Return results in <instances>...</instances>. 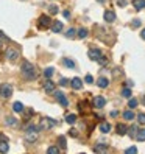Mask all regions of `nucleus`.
I'll use <instances>...</instances> for the list:
<instances>
[{
  "label": "nucleus",
  "instance_id": "1",
  "mask_svg": "<svg viewBox=\"0 0 145 154\" xmlns=\"http://www.w3.org/2000/svg\"><path fill=\"white\" fill-rule=\"evenodd\" d=\"M22 75L27 80H34L38 76V72H36V69H34V66L31 64V62L25 61L22 64Z\"/></svg>",
  "mask_w": 145,
  "mask_h": 154
},
{
  "label": "nucleus",
  "instance_id": "2",
  "mask_svg": "<svg viewBox=\"0 0 145 154\" xmlns=\"http://www.w3.org/2000/svg\"><path fill=\"white\" fill-rule=\"evenodd\" d=\"M38 132H39V126H34V125H30L27 126V132H25V140L28 143H33L38 140Z\"/></svg>",
  "mask_w": 145,
  "mask_h": 154
},
{
  "label": "nucleus",
  "instance_id": "3",
  "mask_svg": "<svg viewBox=\"0 0 145 154\" xmlns=\"http://www.w3.org/2000/svg\"><path fill=\"white\" fill-rule=\"evenodd\" d=\"M87 55H89V58H91L92 61H98L100 64H105L106 62V58L103 56V53L98 50V48H91Z\"/></svg>",
  "mask_w": 145,
  "mask_h": 154
},
{
  "label": "nucleus",
  "instance_id": "4",
  "mask_svg": "<svg viewBox=\"0 0 145 154\" xmlns=\"http://www.w3.org/2000/svg\"><path fill=\"white\" fill-rule=\"evenodd\" d=\"M13 95V86L11 84H2V86H0V97L2 98H10Z\"/></svg>",
  "mask_w": 145,
  "mask_h": 154
},
{
  "label": "nucleus",
  "instance_id": "5",
  "mask_svg": "<svg viewBox=\"0 0 145 154\" xmlns=\"http://www.w3.org/2000/svg\"><path fill=\"white\" fill-rule=\"evenodd\" d=\"M56 125V122L53 120V118H48V117H45V118H42L41 120V125H39V129H50V128H53V126Z\"/></svg>",
  "mask_w": 145,
  "mask_h": 154
},
{
  "label": "nucleus",
  "instance_id": "6",
  "mask_svg": "<svg viewBox=\"0 0 145 154\" xmlns=\"http://www.w3.org/2000/svg\"><path fill=\"white\" fill-rule=\"evenodd\" d=\"M105 104H106V98H105V97L97 95V97L94 98V108L101 109V108H105Z\"/></svg>",
  "mask_w": 145,
  "mask_h": 154
},
{
  "label": "nucleus",
  "instance_id": "7",
  "mask_svg": "<svg viewBox=\"0 0 145 154\" xmlns=\"http://www.w3.org/2000/svg\"><path fill=\"white\" fill-rule=\"evenodd\" d=\"M52 25V19L45 16V14H42V16L39 17V28H48Z\"/></svg>",
  "mask_w": 145,
  "mask_h": 154
},
{
  "label": "nucleus",
  "instance_id": "8",
  "mask_svg": "<svg viewBox=\"0 0 145 154\" xmlns=\"http://www.w3.org/2000/svg\"><path fill=\"white\" fill-rule=\"evenodd\" d=\"M55 98H56V100L59 101V104L63 108H67V104H69V100L66 98V95L63 94V92H55Z\"/></svg>",
  "mask_w": 145,
  "mask_h": 154
},
{
  "label": "nucleus",
  "instance_id": "9",
  "mask_svg": "<svg viewBox=\"0 0 145 154\" xmlns=\"http://www.w3.org/2000/svg\"><path fill=\"white\" fill-rule=\"evenodd\" d=\"M5 56H6L10 61H16V59L19 58V52L16 50V48H8V50L5 52Z\"/></svg>",
  "mask_w": 145,
  "mask_h": 154
},
{
  "label": "nucleus",
  "instance_id": "10",
  "mask_svg": "<svg viewBox=\"0 0 145 154\" xmlns=\"http://www.w3.org/2000/svg\"><path fill=\"white\" fill-rule=\"evenodd\" d=\"M105 20H106L108 24H112L114 20H115V13H114V11H111V10L105 11Z\"/></svg>",
  "mask_w": 145,
  "mask_h": 154
},
{
  "label": "nucleus",
  "instance_id": "11",
  "mask_svg": "<svg viewBox=\"0 0 145 154\" xmlns=\"http://www.w3.org/2000/svg\"><path fill=\"white\" fill-rule=\"evenodd\" d=\"M52 31L53 33H59L61 30H63V22H59V20H55V22H52Z\"/></svg>",
  "mask_w": 145,
  "mask_h": 154
},
{
  "label": "nucleus",
  "instance_id": "12",
  "mask_svg": "<svg viewBox=\"0 0 145 154\" xmlns=\"http://www.w3.org/2000/svg\"><path fill=\"white\" fill-rule=\"evenodd\" d=\"M70 86H72L75 90H80V89L83 87V81H81L80 78H77V76H75V78L70 81Z\"/></svg>",
  "mask_w": 145,
  "mask_h": 154
},
{
  "label": "nucleus",
  "instance_id": "13",
  "mask_svg": "<svg viewBox=\"0 0 145 154\" xmlns=\"http://www.w3.org/2000/svg\"><path fill=\"white\" fill-rule=\"evenodd\" d=\"M97 86H98L100 89H106V87L109 86V81H108V78H105V76H101V78H98V80H97Z\"/></svg>",
  "mask_w": 145,
  "mask_h": 154
},
{
  "label": "nucleus",
  "instance_id": "14",
  "mask_svg": "<svg viewBox=\"0 0 145 154\" xmlns=\"http://www.w3.org/2000/svg\"><path fill=\"white\" fill-rule=\"evenodd\" d=\"M44 90L45 92H53L55 90V83L50 81V78H47V81L44 83Z\"/></svg>",
  "mask_w": 145,
  "mask_h": 154
},
{
  "label": "nucleus",
  "instance_id": "15",
  "mask_svg": "<svg viewBox=\"0 0 145 154\" xmlns=\"http://www.w3.org/2000/svg\"><path fill=\"white\" fill-rule=\"evenodd\" d=\"M133 8L137 11L144 10L145 8V0H133Z\"/></svg>",
  "mask_w": 145,
  "mask_h": 154
},
{
  "label": "nucleus",
  "instance_id": "16",
  "mask_svg": "<svg viewBox=\"0 0 145 154\" xmlns=\"http://www.w3.org/2000/svg\"><path fill=\"white\" fill-rule=\"evenodd\" d=\"M10 151V145H8V140L2 139L0 140V153H8Z\"/></svg>",
  "mask_w": 145,
  "mask_h": 154
},
{
  "label": "nucleus",
  "instance_id": "17",
  "mask_svg": "<svg viewBox=\"0 0 145 154\" xmlns=\"http://www.w3.org/2000/svg\"><path fill=\"white\" fill-rule=\"evenodd\" d=\"M108 150H109V146L105 145V143H98V145L94 146V151H95V153H106Z\"/></svg>",
  "mask_w": 145,
  "mask_h": 154
},
{
  "label": "nucleus",
  "instance_id": "18",
  "mask_svg": "<svg viewBox=\"0 0 145 154\" xmlns=\"http://www.w3.org/2000/svg\"><path fill=\"white\" fill-rule=\"evenodd\" d=\"M127 131H128V128H127L125 125H120V123L117 125V134H119V136H125Z\"/></svg>",
  "mask_w": 145,
  "mask_h": 154
},
{
  "label": "nucleus",
  "instance_id": "19",
  "mask_svg": "<svg viewBox=\"0 0 145 154\" xmlns=\"http://www.w3.org/2000/svg\"><path fill=\"white\" fill-rule=\"evenodd\" d=\"M58 143H59V150H67V143H66V137L64 136L58 137Z\"/></svg>",
  "mask_w": 145,
  "mask_h": 154
},
{
  "label": "nucleus",
  "instance_id": "20",
  "mask_svg": "<svg viewBox=\"0 0 145 154\" xmlns=\"http://www.w3.org/2000/svg\"><path fill=\"white\" fill-rule=\"evenodd\" d=\"M100 131L103 132V134H108V132L111 131V125L106 123V122H105V123H101V125H100Z\"/></svg>",
  "mask_w": 145,
  "mask_h": 154
},
{
  "label": "nucleus",
  "instance_id": "21",
  "mask_svg": "<svg viewBox=\"0 0 145 154\" xmlns=\"http://www.w3.org/2000/svg\"><path fill=\"white\" fill-rule=\"evenodd\" d=\"M139 142H145V129H139L136 132V136H134Z\"/></svg>",
  "mask_w": 145,
  "mask_h": 154
},
{
  "label": "nucleus",
  "instance_id": "22",
  "mask_svg": "<svg viewBox=\"0 0 145 154\" xmlns=\"http://www.w3.org/2000/svg\"><path fill=\"white\" fill-rule=\"evenodd\" d=\"M87 34H89L87 28H80L78 33H77V36H78L80 39H84V38H87Z\"/></svg>",
  "mask_w": 145,
  "mask_h": 154
},
{
  "label": "nucleus",
  "instance_id": "23",
  "mask_svg": "<svg viewBox=\"0 0 145 154\" xmlns=\"http://www.w3.org/2000/svg\"><path fill=\"white\" fill-rule=\"evenodd\" d=\"M13 111H14V112H22L24 111V104L20 101H16L14 104H13Z\"/></svg>",
  "mask_w": 145,
  "mask_h": 154
},
{
  "label": "nucleus",
  "instance_id": "24",
  "mask_svg": "<svg viewBox=\"0 0 145 154\" xmlns=\"http://www.w3.org/2000/svg\"><path fill=\"white\" fill-rule=\"evenodd\" d=\"M53 73H55V69H53V67H47V69L44 70V76H45V78H52Z\"/></svg>",
  "mask_w": 145,
  "mask_h": 154
},
{
  "label": "nucleus",
  "instance_id": "25",
  "mask_svg": "<svg viewBox=\"0 0 145 154\" xmlns=\"http://www.w3.org/2000/svg\"><path fill=\"white\" fill-rule=\"evenodd\" d=\"M66 122H67L69 125H73L75 122H77V115H75V114H69V115L66 117Z\"/></svg>",
  "mask_w": 145,
  "mask_h": 154
},
{
  "label": "nucleus",
  "instance_id": "26",
  "mask_svg": "<svg viewBox=\"0 0 145 154\" xmlns=\"http://www.w3.org/2000/svg\"><path fill=\"white\" fill-rule=\"evenodd\" d=\"M63 62H64V66H66V67H69V69H75V62H73L72 59L64 58V59H63Z\"/></svg>",
  "mask_w": 145,
  "mask_h": 154
},
{
  "label": "nucleus",
  "instance_id": "27",
  "mask_svg": "<svg viewBox=\"0 0 145 154\" xmlns=\"http://www.w3.org/2000/svg\"><path fill=\"white\" fill-rule=\"evenodd\" d=\"M5 123L8 125V126H16L17 125V120L14 117H6V120H5Z\"/></svg>",
  "mask_w": 145,
  "mask_h": 154
},
{
  "label": "nucleus",
  "instance_id": "28",
  "mask_svg": "<svg viewBox=\"0 0 145 154\" xmlns=\"http://www.w3.org/2000/svg\"><path fill=\"white\" fill-rule=\"evenodd\" d=\"M75 36H77V31H75V28H69V30H67V33H66V38H69V39H73Z\"/></svg>",
  "mask_w": 145,
  "mask_h": 154
},
{
  "label": "nucleus",
  "instance_id": "29",
  "mask_svg": "<svg viewBox=\"0 0 145 154\" xmlns=\"http://www.w3.org/2000/svg\"><path fill=\"white\" fill-rule=\"evenodd\" d=\"M123 118H125V120H133V118H134V112H133V111L123 112Z\"/></svg>",
  "mask_w": 145,
  "mask_h": 154
},
{
  "label": "nucleus",
  "instance_id": "30",
  "mask_svg": "<svg viewBox=\"0 0 145 154\" xmlns=\"http://www.w3.org/2000/svg\"><path fill=\"white\" fill-rule=\"evenodd\" d=\"M137 122H139V125H145V114L144 112L137 114Z\"/></svg>",
  "mask_w": 145,
  "mask_h": 154
},
{
  "label": "nucleus",
  "instance_id": "31",
  "mask_svg": "<svg viewBox=\"0 0 145 154\" xmlns=\"http://www.w3.org/2000/svg\"><path fill=\"white\" fill-rule=\"evenodd\" d=\"M128 134H129V137H134L136 136V132H137V128H136V126H131V128H128Z\"/></svg>",
  "mask_w": 145,
  "mask_h": 154
},
{
  "label": "nucleus",
  "instance_id": "32",
  "mask_svg": "<svg viewBox=\"0 0 145 154\" xmlns=\"http://www.w3.org/2000/svg\"><path fill=\"white\" fill-rule=\"evenodd\" d=\"M47 153H48V154H58V153H59V148H58V146H50V148L47 150Z\"/></svg>",
  "mask_w": 145,
  "mask_h": 154
},
{
  "label": "nucleus",
  "instance_id": "33",
  "mask_svg": "<svg viewBox=\"0 0 145 154\" xmlns=\"http://www.w3.org/2000/svg\"><path fill=\"white\" fill-rule=\"evenodd\" d=\"M137 104H139V101H137L136 98H131V100L128 101V108H136Z\"/></svg>",
  "mask_w": 145,
  "mask_h": 154
},
{
  "label": "nucleus",
  "instance_id": "34",
  "mask_svg": "<svg viewBox=\"0 0 145 154\" xmlns=\"http://www.w3.org/2000/svg\"><path fill=\"white\" fill-rule=\"evenodd\" d=\"M122 95L125 97V98H129V97H131V89H129V87H125V89L122 90Z\"/></svg>",
  "mask_w": 145,
  "mask_h": 154
},
{
  "label": "nucleus",
  "instance_id": "35",
  "mask_svg": "<svg viewBox=\"0 0 145 154\" xmlns=\"http://www.w3.org/2000/svg\"><path fill=\"white\" fill-rule=\"evenodd\" d=\"M141 19H133V22H131V27H133V28H139L141 27Z\"/></svg>",
  "mask_w": 145,
  "mask_h": 154
},
{
  "label": "nucleus",
  "instance_id": "36",
  "mask_svg": "<svg viewBox=\"0 0 145 154\" xmlns=\"http://www.w3.org/2000/svg\"><path fill=\"white\" fill-rule=\"evenodd\" d=\"M48 13H50V14H56L58 13V6L56 5H50V6H48Z\"/></svg>",
  "mask_w": 145,
  "mask_h": 154
},
{
  "label": "nucleus",
  "instance_id": "37",
  "mask_svg": "<svg viewBox=\"0 0 145 154\" xmlns=\"http://www.w3.org/2000/svg\"><path fill=\"white\" fill-rule=\"evenodd\" d=\"M125 153H127V154H136V153H137V148H136V146H131V148H127Z\"/></svg>",
  "mask_w": 145,
  "mask_h": 154
},
{
  "label": "nucleus",
  "instance_id": "38",
  "mask_svg": "<svg viewBox=\"0 0 145 154\" xmlns=\"http://www.w3.org/2000/svg\"><path fill=\"white\" fill-rule=\"evenodd\" d=\"M117 5L123 8V6H127V5H128V0H117Z\"/></svg>",
  "mask_w": 145,
  "mask_h": 154
},
{
  "label": "nucleus",
  "instance_id": "39",
  "mask_svg": "<svg viewBox=\"0 0 145 154\" xmlns=\"http://www.w3.org/2000/svg\"><path fill=\"white\" fill-rule=\"evenodd\" d=\"M67 84H69V80L67 78H61V81H59V86H67Z\"/></svg>",
  "mask_w": 145,
  "mask_h": 154
},
{
  "label": "nucleus",
  "instance_id": "40",
  "mask_svg": "<svg viewBox=\"0 0 145 154\" xmlns=\"http://www.w3.org/2000/svg\"><path fill=\"white\" fill-rule=\"evenodd\" d=\"M69 136H72V137H78V131H77V129H70V131H69Z\"/></svg>",
  "mask_w": 145,
  "mask_h": 154
},
{
  "label": "nucleus",
  "instance_id": "41",
  "mask_svg": "<svg viewBox=\"0 0 145 154\" xmlns=\"http://www.w3.org/2000/svg\"><path fill=\"white\" fill-rule=\"evenodd\" d=\"M119 75H122V69H119V67H115V69H114V76H115V78H117V76H119Z\"/></svg>",
  "mask_w": 145,
  "mask_h": 154
},
{
  "label": "nucleus",
  "instance_id": "42",
  "mask_svg": "<svg viewBox=\"0 0 145 154\" xmlns=\"http://www.w3.org/2000/svg\"><path fill=\"white\" fill-rule=\"evenodd\" d=\"M84 81H86L87 84H92V83H94V78H92V76H91V75H87V76H86V78H84Z\"/></svg>",
  "mask_w": 145,
  "mask_h": 154
},
{
  "label": "nucleus",
  "instance_id": "43",
  "mask_svg": "<svg viewBox=\"0 0 145 154\" xmlns=\"http://www.w3.org/2000/svg\"><path fill=\"white\" fill-rule=\"evenodd\" d=\"M0 39H3V41H8V36H5L3 31H0Z\"/></svg>",
  "mask_w": 145,
  "mask_h": 154
},
{
  "label": "nucleus",
  "instance_id": "44",
  "mask_svg": "<svg viewBox=\"0 0 145 154\" xmlns=\"http://www.w3.org/2000/svg\"><path fill=\"white\" fill-rule=\"evenodd\" d=\"M63 16H64L66 19H69V17H70V13H69V11H64V13H63Z\"/></svg>",
  "mask_w": 145,
  "mask_h": 154
},
{
  "label": "nucleus",
  "instance_id": "45",
  "mask_svg": "<svg viewBox=\"0 0 145 154\" xmlns=\"http://www.w3.org/2000/svg\"><path fill=\"white\" fill-rule=\"evenodd\" d=\"M133 84H134L133 81H127V86H128V87H131V86H133Z\"/></svg>",
  "mask_w": 145,
  "mask_h": 154
},
{
  "label": "nucleus",
  "instance_id": "46",
  "mask_svg": "<svg viewBox=\"0 0 145 154\" xmlns=\"http://www.w3.org/2000/svg\"><path fill=\"white\" fill-rule=\"evenodd\" d=\"M141 38H142V39H145V30H142V33H141Z\"/></svg>",
  "mask_w": 145,
  "mask_h": 154
},
{
  "label": "nucleus",
  "instance_id": "47",
  "mask_svg": "<svg viewBox=\"0 0 145 154\" xmlns=\"http://www.w3.org/2000/svg\"><path fill=\"white\" fill-rule=\"evenodd\" d=\"M98 2H100V3H105V2H106V0H98Z\"/></svg>",
  "mask_w": 145,
  "mask_h": 154
}]
</instances>
